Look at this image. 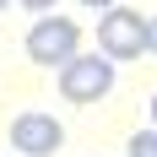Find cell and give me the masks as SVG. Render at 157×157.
<instances>
[{
    "instance_id": "obj_10",
    "label": "cell",
    "mask_w": 157,
    "mask_h": 157,
    "mask_svg": "<svg viewBox=\"0 0 157 157\" xmlns=\"http://www.w3.org/2000/svg\"><path fill=\"white\" fill-rule=\"evenodd\" d=\"M6 6H11V0H0V11H6Z\"/></svg>"
},
{
    "instance_id": "obj_7",
    "label": "cell",
    "mask_w": 157,
    "mask_h": 157,
    "mask_svg": "<svg viewBox=\"0 0 157 157\" xmlns=\"http://www.w3.org/2000/svg\"><path fill=\"white\" fill-rule=\"evenodd\" d=\"M27 11H49V6H60V0H22Z\"/></svg>"
},
{
    "instance_id": "obj_5",
    "label": "cell",
    "mask_w": 157,
    "mask_h": 157,
    "mask_svg": "<svg viewBox=\"0 0 157 157\" xmlns=\"http://www.w3.org/2000/svg\"><path fill=\"white\" fill-rule=\"evenodd\" d=\"M130 157H157V130H136L130 136Z\"/></svg>"
},
{
    "instance_id": "obj_8",
    "label": "cell",
    "mask_w": 157,
    "mask_h": 157,
    "mask_svg": "<svg viewBox=\"0 0 157 157\" xmlns=\"http://www.w3.org/2000/svg\"><path fill=\"white\" fill-rule=\"evenodd\" d=\"M81 6H103V11H109V6H119V0H81Z\"/></svg>"
},
{
    "instance_id": "obj_2",
    "label": "cell",
    "mask_w": 157,
    "mask_h": 157,
    "mask_svg": "<svg viewBox=\"0 0 157 157\" xmlns=\"http://www.w3.org/2000/svg\"><path fill=\"white\" fill-rule=\"evenodd\" d=\"M76 49H81V27L71 22V16H38L27 27V54L33 65H65V60H76Z\"/></svg>"
},
{
    "instance_id": "obj_4",
    "label": "cell",
    "mask_w": 157,
    "mask_h": 157,
    "mask_svg": "<svg viewBox=\"0 0 157 157\" xmlns=\"http://www.w3.org/2000/svg\"><path fill=\"white\" fill-rule=\"evenodd\" d=\"M11 146L27 152V157H49V152L65 146V130H60L54 114H16L11 119Z\"/></svg>"
},
{
    "instance_id": "obj_9",
    "label": "cell",
    "mask_w": 157,
    "mask_h": 157,
    "mask_svg": "<svg viewBox=\"0 0 157 157\" xmlns=\"http://www.w3.org/2000/svg\"><path fill=\"white\" fill-rule=\"evenodd\" d=\"M152 130H157V98H152Z\"/></svg>"
},
{
    "instance_id": "obj_6",
    "label": "cell",
    "mask_w": 157,
    "mask_h": 157,
    "mask_svg": "<svg viewBox=\"0 0 157 157\" xmlns=\"http://www.w3.org/2000/svg\"><path fill=\"white\" fill-rule=\"evenodd\" d=\"M146 49H152V54H157V16H152V22H146Z\"/></svg>"
},
{
    "instance_id": "obj_1",
    "label": "cell",
    "mask_w": 157,
    "mask_h": 157,
    "mask_svg": "<svg viewBox=\"0 0 157 157\" xmlns=\"http://www.w3.org/2000/svg\"><path fill=\"white\" fill-rule=\"evenodd\" d=\"M60 92L65 103H98L114 92V60L109 54H76L60 65Z\"/></svg>"
},
{
    "instance_id": "obj_3",
    "label": "cell",
    "mask_w": 157,
    "mask_h": 157,
    "mask_svg": "<svg viewBox=\"0 0 157 157\" xmlns=\"http://www.w3.org/2000/svg\"><path fill=\"white\" fill-rule=\"evenodd\" d=\"M98 49H103L109 60H141L146 54V22H141V11L109 6L103 22H98Z\"/></svg>"
}]
</instances>
